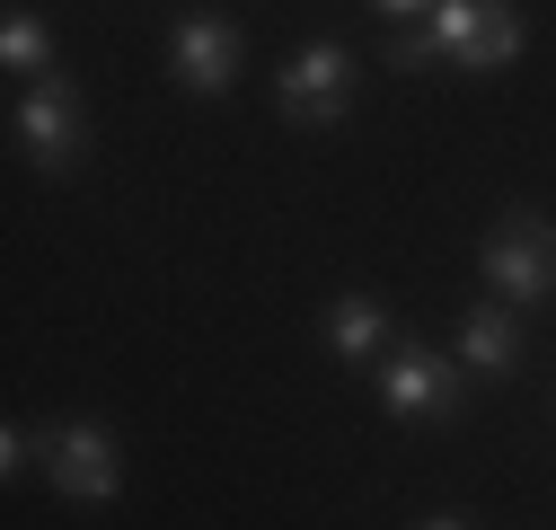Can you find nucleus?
Here are the masks:
<instances>
[{
	"label": "nucleus",
	"mask_w": 556,
	"mask_h": 530,
	"mask_svg": "<svg viewBox=\"0 0 556 530\" xmlns=\"http://www.w3.org/2000/svg\"><path fill=\"white\" fill-rule=\"evenodd\" d=\"M0 62H10V72H45V62H53V27L36 10H10V27H0Z\"/></svg>",
	"instance_id": "obj_10"
},
{
	"label": "nucleus",
	"mask_w": 556,
	"mask_h": 530,
	"mask_svg": "<svg viewBox=\"0 0 556 530\" xmlns=\"http://www.w3.org/2000/svg\"><path fill=\"white\" fill-rule=\"evenodd\" d=\"M18 142H27L36 168H72V151H80V98L62 80H36L18 98Z\"/></svg>",
	"instance_id": "obj_5"
},
{
	"label": "nucleus",
	"mask_w": 556,
	"mask_h": 530,
	"mask_svg": "<svg viewBox=\"0 0 556 530\" xmlns=\"http://www.w3.org/2000/svg\"><path fill=\"white\" fill-rule=\"evenodd\" d=\"M380 398H389V416H415V425H442L451 407H459V380H451V363H433V354H389L380 363Z\"/></svg>",
	"instance_id": "obj_6"
},
{
	"label": "nucleus",
	"mask_w": 556,
	"mask_h": 530,
	"mask_svg": "<svg viewBox=\"0 0 556 530\" xmlns=\"http://www.w3.org/2000/svg\"><path fill=\"white\" fill-rule=\"evenodd\" d=\"M485 283H495L504 301H547L556 292V230L547 222H530V213H513L495 239H485Z\"/></svg>",
	"instance_id": "obj_2"
},
{
	"label": "nucleus",
	"mask_w": 556,
	"mask_h": 530,
	"mask_svg": "<svg viewBox=\"0 0 556 530\" xmlns=\"http://www.w3.org/2000/svg\"><path fill=\"white\" fill-rule=\"evenodd\" d=\"M380 337H389V310H380L371 292H344V301L327 310V345H336V354H380Z\"/></svg>",
	"instance_id": "obj_9"
},
{
	"label": "nucleus",
	"mask_w": 556,
	"mask_h": 530,
	"mask_svg": "<svg viewBox=\"0 0 556 530\" xmlns=\"http://www.w3.org/2000/svg\"><path fill=\"white\" fill-rule=\"evenodd\" d=\"M380 18H415V10H433V0H371Z\"/></svg>",
	"instance_id": "obj_11"
},
{
	"label": "nucleus",
	"mask_w": 556,
	"mask_h": 530,
	"mask_svg": "<svg viewBox=\"0 0 556 530\" xmlns=\"http://www.w3.org/2000/svg\"><path fill=\"white\" fill-rule=\"evenodd\" d=\"M459 354H468L477 371H495V380H504V371L521 363V318H513L504 301H477V310L459 318Z\"/></svg>",
	"instance_id": "obj_8"
},
{
	"label": "nucleus",
	"mask_w": 556,
	"mask_h": 530,
	"mask_svg": "<svg viewBox=\"0 0 556 530\" xmlns=\"http://www.w3.org/2000/svg\"><path fill=\"white\" fill-rule=\"evenodd\" d=\"M344 98H354V53L344 45H301L283 62V80H274V106H283L292 124H336Z\"/></svg>",
	"instance_id": "obj_3"
},
{
	"label": "nucleus",
	"mask_w": 556,
	"mask_h": 530,
	"mask_svg": "<svg viewBox=\"0 0 556 530\" xmlns=\"http://www.w3.org/2000/svg\"><path fill=\"white\" fill-rule=\"evenodd\" d=\"M168 72H177V89H203V98L230 89V80H239V27H230V18H186Z\"/></svg>",
	"instance_id": "obj_7"
},
{
	"label": "nucleus",
	"mask_w": 556,
	"mask_h": 530,
	"mask_svg": "<svg viewBox=\"0 0 556 530\" xmlns=\"http://www.w3.org/2000/svg\"><path fill=\"white\" fill-rule=\"evenodd\" d=\"M425 530H468V521H459V513H433V521H425Z\"/></svg>",
	"instance_id": "obj_12"
},
{
	"label": "nucleus",
	"mask_w": 556,
	"mask_h": 530,
	"mask_svg": "<svg viewBox=\"0 0 556 530\" xmlns=\"http://www.w3.org/2000/svg\"><path fill=\"white\" fill-rule=\"evenodd\" d=\"M45 478L72 495V504H106L124 469H115V442L98 425H62V433H45Z\"/></svg>",
	"instance_id": "obj_4"
},
{
	"label": "nucleus",
	"mask_w": 556,
	"mask_h": 530,
	"mask_svg": "<svg viewBox=\"0 0 556 530\" xmlns=\"http://www.w3.org/2000/svg\"><path fill=\"white\" fill-rule=\"evenodd\" d=\"M513 53H521V18L504 10V0H433V27L389 45V62H397V72H425V62H468V72H504Z\"/></svg>",
	"instance_id": "obj_1"
}]
</instances>
